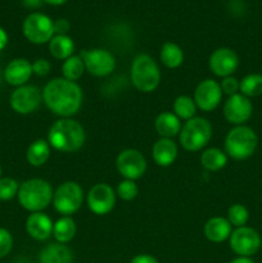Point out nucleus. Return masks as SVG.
<instances>
[{
  "label": "nucleus",
  "instance_id": "f257e3e1",
  "mask_svg": "<svg viewBox=\"0 0 262 263\" xmlns=\"http://www.w3.org/2000/svg\"><path fill=\"white\" fill-rule=\"evenodd\" d=\"M41 95L46 108L61 118H71L76 115L84 100L80 85L63 77L50 80L41 90Z\"/></svg>",
  "mask_w": 262,
  "mask_h": 263
},
{
  "label": "nucleus",
  "instance_id": "f03ea898",
  "mask_svg": "<svg viewBox=\"0 0 262 263\" xmlns=\"http://www.w3.org/2000/svg\"><path fill=\"white\" fill-rule=\"evenodd\" d=\"M48 143L61 153H76L86 141L84 126L73 118H59L48 131Z\"/></svg>",
  "mask_w": 262,
  "mask_h": 263
},
{
  "label": "nucleus",
  "instance_id": "7ed1b4c3",
  "mask_svg": "<svg viewBox=\"0 0 262 263\" xmlns=\"http://www.w3.org/2000/svg\"><path fill=\"white\" fill-rule=\"evenodd\" d=\"M54 190L44 179H30L20 184L18 202L23 210L28 212H43L53 200Z\"/></svg>",
  "mask_w": 262,
  "mask_h": 263
},
{
  "label": "nucleus",
  "instance_id": "20e7f679",
  "mask_svg": "<svg viewBox=\"0 0 262 263\" xmlns=\"http://www.w3.org/2000/svg\"><path fill=\"white\" fill-rule=\"evenodd\" d=\"M130 77L134 87L140 92H152L161 84V69L149 54H138L130 67Z\"/></svg>",
  "mask_w": 262,
  "mask_h": 263
},
{
  "label": "nucleus",
  "instance_id": "39448f33",
  "mask_svg": "<svg viewBox=\"0 0 262 263\" xmlns=\"http://www.w3.org/2000/svg\"><path fill=\"white\" fill-rule=\"evenodd\" d=\"M258 145V138L251 127L246 125L234 126L225 138V153L235 161H244L253 156Z\"/></svg>",
  "mask_w": 262,
  "mask_h": 263
},
{
  "label": "nucleus",
  "instance_id": "423d86ee",
  "mask_svg": "<svg viewBox=\"0 0 262 263\" xmlns=\"http://www.w3.org/2000/svg\"><path fill=\"white\" fill-rule=\"evenodd\" d=\"M213 128L204 117H193L184 123L179 134L180 145L186 152H199L211 141Z\"/></svg>",
  "mask_w": 262,
  "mask_h": 263
},
{
  "label": "nucleus",
  "instance_id": "0eeeda50",
  "mask_svg": "<svg viewBox=\"0 0 262 263\" xmlns=\"http://www.w3.org/2000/svg\"><path fill=\"white\" fill-rule=\"evenodd\" d=\"M84 199L81 185L76 181H66L54 190L51 203L59 215L71 216L81 208Z\"/></svg>",
  "mask_w": 262,
  "mask_h": 263
},
{
  "label": "nucleus",
  "instance_id": "6e6552de",
  "mask_svg": "<svg viewBox=\"0 0 262 263\" xmlns=\"http://www.w3.org/2000/svg\"><path fill=\"white\" fill-rule=\"evenodd\" d=\"M22 31L30 43L43 45L49 43L54 36V22L44 13H31L23 21Z\"/></svg>",
  "mask_w": 262,
  "mask_h": 263
},
{
  "label": "nucleus",
  "instance_id": "1a4fd4ad",
  "mask_svg": "<svg viewBox=\"0 0 262 263\" xmlns=\"http://www.w3.org/2000/svg\"><path fill=\"white\" fill-rule=\"evenodd\" d=\"M85 64V69L95 77H107L116 69V58L109 50L94 48L80 53Z\"/></svg>",
  "mask_w": 262,
  "mask_h": 263
},
{
  "label": "nucleus",
  "instance_id": "9d476101",
  "mask_svg": "<svg viewBox=\"0 0 262 263\" xmlns=\"http://www.w3.org/2000/svg\"><path fill=\"white\" fill-rule=\"evenodd\" d=\"M116 167L121 176L125 180H133L144 176L146 171V159L138 149L128 148L120 152L116 159Z\"/></svg>",
  "mask_w": 262,
  "mask_h": 263
},
{
  "label": "nucleus",
  "instance_id": "9b49d317",
  "mask_svg": "<svg viewBox=\"0 0 262 263\" xmlns=\"http://www.w3.org/2000/svg\"><path fill=\"white\" fill-rule=\"evenodd\" d=\"M231 251L239 257H251L256 254L261 248V236L254 229L243 226L233 230L229 238Z\"/></svg>",
  "mask_w": 262,
  "mask_h": 263
},
{
  "label": "nucleus",
  "instance_id": "f8f14e48",
  "mask_svg": "<svg viewBox=\"0 0 262 263\" xmlns=\"http://www.w3.org/2000/svg\"><path fill=\"white\" fill-rule=\"evenodd\" d=\"M43 102L41 91L35 85H23L15 87L10 94L9 104L12 109L18 115H31L40 107Z\"/></svg>",
  "mask_w": 262,
  "mask_h": 263
},
{
  "label": "nucleus",
  "instance_id": "ddd939ff",
  "mask_svg": "<svg viewBox=\"0 0 262 263\" xmlns=\"http://www.w3.org/2000/svg\"><path fill=\"white\" fill-rule=\"evenodd\" d=\"M117 194L110 185L105 182L95 184L86 195L89 210L97 216H105L115 208Z\"/></svg>",
  "mask_w": 262,
  "mask_h": 263
},
{
  "label": "nucleus",
  "instance_id": "4468645a",
  "mask_svg": "<svg viewBox=\"0 0 262 263\" xmlns=\"http://www.w3.org/2000/svg\"><path fill=\"white\" fill-rule=\"evenodd\" d=\"M222 90L220 82L213 79L200 81L194 90V102L198 109L203 112H212L220 105L222 100Z\"/></svg>",
  "mask_w": 262,
  "mask_h": 263
},
{
  "label": "nucleus",
  "instance_id": "2eb2a0df",
  "mask_svg": "<svg viewBox=\"0 0 262 263\" xmlns=\"http://www.w3.org/2000/svg\"><path fill=\"white\" fill-rule=\"evenodd\" d=\"M253 105L249 98L238 92L226 99L223 104V117L229 123L234 126L244 125L251 118Z\"/></svg>",
  "mask_w": 262,
  "mask_h": 263
},
{
  "label": "nucleus",
  "instance_id": "dca6fc26",
  "mask_svg": "<svg viewBox=\"0 0 262 263\" xmlns=\"http://www.w3.org/2000/svg\"><path fill=\"white\" fill-rule=\"evenodd\" d=\"M210 71L217 77L233 76L239 67V57L235 50L230 48H218L212 51L208 59Z\"/></svg>",
  "mask_w": 262,
  "mask_h": 263
},
{
  "label": "nucleus",
  "instance_id": "f3484780",
  "mask_svg": "<svg viewBox=\"0 0 262 263\" xmlns=\"http://www.w3.org/2000/svg\"><path fill=\"white\" fill-rule=\"evenodd\" d=\"M54 222L46 213L33 212L26 218V231L32 239L45 241L53 235Z\"/></svg>",
  "mask_w": 262,
  "mask_h": 263
},
{
  "label": "nucleus",
  "instance_id": "a211bd4d",
  "mask_svg": "<svg viewBox=\"0 0 262 263\" xmlns=\"http://www.w3.org/2000/svg\"><path fill=\"white\" fill-rule=\"evenodd\" d=\"M32 72V63L26 58H15L7 64L4 69V80L15 87L23 86L28 82Z\"/></svg>",
  "mask_w": 262,
  "mask_h": 263
},
{
  "label": "nucleus",
  "instance_id": "6ab92c4d",
  "mask_svg": "<svg viewBox=\"0 0 262 263\" xmlns=\"http://www.w3.org/2000/svg\"><path fill=\"white\" fill-rule=\"evenodd\" d=\"M179 148L172 139L159 138L152 148V156L154 162L159 167H169L176 161Z\"/></svg>",
  "mask_w": 262,
  "mask_h": 263
},
{
  "label": "nucleus",
  "instance_id": "aec40b11",
  "mask_svg": "<svg viewBox=\"0 0 262 263\" xmlns=\"http://www.w3.org/2000/svg\"><path fill=\"white\" fill-rule=\"evenodd\" d=\"M204 236L212 243H223L230 238L233 233V226L228 221V218L221 217V216H215L211 217L203 228Z\"/></svg>",
  "mask_w": 262,
  "mask_h": 263
},
{
  "label": "nucleus",
  "instance_id": "412c9836",
  "mask_svg": "<svg viewBox=\"0 0 262 263\" xmlns=\"http://www.w3.org/2000/svg\"><path fill=\"white\" fill-rule=\"evenodd\" d=\"M39 262L40 263H72L73 262V254L72 251L61 243H50L41 249L39 254Z\"/></svg>",
  "mask_w": 262,
  "mask_h": 263
},
{
  "label": "nucleus",
  "instance_id": "4be33fe9",
  "mask_svg": "<svg viewBox=\"0 0 262 263\" xmlns=\"http://www.w3.org/2000/svg\"><path fill=\"white\" fill-rule=\"evenodd\" d=\"M154 127L161 138L172 139L181 131V120L174 112H162L154 121Z\"/></svg>",
  "mask_w": 262,
  "mask_h": 263
},
{
  "label": "nucleus",
  "instance_id": "5701e85b",
  "mask_svg": "<svg viewBox=\"0 0 262 263\" xmlns=\"http://www.w3.org/2000/svg\"><path fill=\"white\" fill-rule=\"evenodd\" d=\"M51 154V146L49 145L48 140L38 139L28 145L26 152V159L28 163L33 167H41L49 161Z\"/></svg>",
  "mask_w": 262,
  "mask_h": 263
},
{
  "label": "nucleus",
  "instance_id": "b1692460",
  "mask_svg": "<svg viewBox=\"0 0 262 263\" xmlns=\"http://www.w3.org/2000/svg\"><path fill=\"white\" fill-rule=\"evenodd\" d=\"M49 51L53 58L58 61H66L73 55L74 43L68 35H54L49 41Z\"/></svg>",
  "mask_w": 262,
  "mask_h": 263
},
{
  "label": "nucleus",
  "instance_id": "393cba45",
  "mask_svg": "<svg viewBox=\"0 0 262 263\" xmlns=\"http://www.w3.org/2000/svg\"><path fill=\"white\" fill-rule=\"evenodd\" d=\"M77 233V226L71 216H62L54 222L53 236L57 243L67 244L74 238Z\"/></svg>",
  "mask_w": 262,
  "mask_h": 263
},
{
  "label": "nucleus",
  "instance_id": "a878e982",
  "mask_svg": "<svg viewBox=\"0 0 262 263\" xmlns=\"http://www.w3.org/2000/svg\"><path fill=\"white\" fill-rule=\"evenodd\" d=\"M228 163V156L225 151L220 148H208L200 154V164L208 172H217Z\"/></svg>",
  "mask_w": 262,
  "mask_h": 263
},
{
  "label": "nucleus",
  "instance_id": "bb28decb",
  "mask_svg": "<svg viewBox=\"0 0 262 263\" xmlns=\"http://www.w3.org/2000/svg\"><path fill=\"white\" fill-rule=\"evenodd\" d=\"M159 59L162 64L170 69L179 68L184 62V51L177 44L167 41L162 45L161 53H159Z\"/></svg>",
  "mask_w": 262,
  "mask_h": 263
},
{
  "label": "nucleus",
  "instance_id": "cd10ccee",
  "mask_svg": "<svg viewBox=\"0 0 262 263\" xmlns=\"http://www.w3.org/2000/svg\"><path fill=\"white\" fill-rule=\"evenodd\" d=\"M86 69H85L84 61H82V58L80 55L69 57L66 61H63V64H62V74H63V79L69 80V81L76 82L77 80L81 79Z\"/></svg>",
  "mask_w": 262,
  "mask_h": 263
},
{
  "label": "nucleus",
  "instance_id": "c85d7f7f",
  "mask_svg": "<svg viewBox=\"0 0 262 263\" xmlns=\"http://www.w3.org/2000/svg\"><path fill=\"white\" fill-rule=\"evenodd\" d=\"M197 105H195L194 99L189 95H180L175 99L174 105H172V110L175 115L180 118V120L189 121L190 118L195 117L197 113Z\"/></svg>",
  "mask_w": 262,
  "mask_h": 263
},
{
  "label": "nucleus",
  "instance_id": "c756f323",
  "mask_svg": "<svg viewBox=\"0 0 262 263\" xmlns=\"http://www.w3.org/2000/svg\"><path fill=\"white\" fill-rule=\"evenodd\" d=\"M239 91L247 98L258 97L262 94V74L249 73L240 80Z\"/></svg>",
  "mask_w": 262,
  "mask_h": 263
},
{
  "label": "nucleus",
  "instance_id": "7c9ffc66",
  "mask_svg": "<svg viewBox=\"0 0 262 263\" xmlns=\"http://www.w3.org/2000/svg\"><path fill=\"white\" fill-rule=\"evenodd\" d=\"M249 220V212L246 205L240 203L231 204L228 210V221L233 228H243Z\"/></svg>",
  "mask_w": 262,
  "mask_h": 263
},
{
  "label": "nucleus",
  "instance_id": "2f4dec72",
  "mask_svg": "<svg viewBox=\"0 0 262 263\" xmlns=\"http://www.w3.org/2000/svg\"><path fill=\"white\" fill-rule=\"evenodd\" d=\"M116 194L120 199L125 200V202H130L134 200L139 194V186L135 181L133 180H125L123 179L120 184L117 185L116 189Z\"/></svg>",
  "mask_w": 262,
  "mask_h": 263
},
{
  "label": "nucleus",
  "instance_id": "473e14b6",
  "mask_svg": "<svg viewBox=\"0 0 262 263\" xmlns=\"http://www.w3.org/2000/svg\"><path fill=\"white\" fill-rule=\"evenodd\" d=\"M20 184L12 177H0V200L8 202L17 197Z\"/></svg>",
  "mask_w": 262,
  "mask_h": 263
},
{
  "label": "nucleus",
  "instance_id": "72a5a7b5",
  "mask_svg": "<svg viewBox=\"0 0 262 263\" xmlns=\"http://www.w3.org/2000/svg\"><path fill=\"white\" fill-rule=\"evenodd\" d=\"M13 248V236L9 230L4 228H0V258H4L5 256L10 253Z\"/></svg>",
  "mask_w": 262,
  "mask_h": 263
},
{
  "label": "nucleus",
  "instance_id": "f704fd0d",
  "mask_svg": "<svg viewBox=\"0 0 262 263\" xmlns=\"http://www.w3.org/2000/svg\"><path fill=\"white\" fill-rule=\"evenodd\" d=\"M239 84H240V81L238 79H235L234 76H228L223 77L222 81L220 82V86L223 94L231 97V95H235L239 92Z\"/></svg>",
  "mask_w": 262,
  "mask_h": 263
},
{
  "label": "nucleus",
  "instance_id": "c9c22d12",
  "mask_svg": "<svg viewBox=\"0 0 262 263\" xmlns=\"http://www.w3.org/2000/svg\"><path fill=\"white\" fill-rule=\"evenodd\" d=\"M51 64L48 59L45 58H38L32 63V72L33 74L39 77H45L50 73Z\"/></svg>",
  "mask_w": 262,
  "mask_h": 263
},
{
  "label": "nucleus",
  "instance_id": "e433bc0d",
  "mask_svg": "<svg viewBox=\"0 0 262 263\" xmlns=\"http://www.w3.org/2000/svg\"><path fill=\"white\" fill-rule=\"evenodd\" d=\"M69 22L64 18L55 21L54 22V35H67V32L69 31Z\"/></svg>",
  "mask_w": 262,
  "mask_h": 263
},
{
  "label": "nucleus",
  "instance_id": "4c0bfd02",
  "mask_svg": "<svg viewBox=\"0 0 262 263\" xmlns=\"http://www.w3.org/2000/svg\"><path fill=\"white\" fill-rule=\"evenodd\" d=\"M130 263H159V261L151 254H138L131 259Z\"/></svg>",
  "mask_w": 262,
  "mask_h": 263
},
{
  "label": "nucleus",
  "instance_id": "58836bf2",
  "mask_svg": "<svg viewBox=\"0 0 262 263\" xmlns=\"http://www.w3.org/2000/svg\"><path fill=\"white\" fill-rule=\"evenodd\" d=\"M26 8H39L43 5L44 0H22Z\"/></svg>",
  "mask_w": 262,
  "mask_h": 263
},
{
  "label": "nucleus",
  "instance_id": "ea45409f",
  "mask_svg": "<svg viewBox=\"0 0 262 263\" xmlns=\"http://www.w3.org/2000/svg\"><path fill=\"white\" fill-rule=\"evenodd\" d=\"M8 44V33L5 32L4 28L0 27V50H3V49L7 46Z\"/></svg>",
  "mask_w": 262,
  "mask_h": 263
},
{
  "label": "nucleus",
  "instance_id": "a19ab883",
  "mask_svg": "<svg viewBox=\"0 0 262 263\" xmlns=\"http://www.w3.org/2000/svg\"><path fill=\"white\" fill-rule=\"evenodd\" d=\"M229 263H254V261L251 259V257H236Z\"/></svg>",
  "mask_w": 262,
  "mask_h": 263
},
{
  "label": "nucleus",
  "instance_id": "79ce46f5",
  "mask_svg": "<svg viewBox=\"0 0 262 263\" xmlns=\"http://www.w3.org/2000/svg\"><path fill=\"white\" fill-rule=\"evenodd\" d=\"M44 2L48 3V4L50 5H62L66 2H68V0H44Z\"/></svg>",
  "mask_w": 262,
  "mask_h": 263
},
{
  "label": "nucleus",
  "instance_id": "37998d69",
  "mask_svg": "<svg viewBox=\"0 0 262 263\" xmlns=\"http://www.w3.org/2000/svg\"><path fill=\"white\" fill-rule=\"evenodd\" d=\"M2 174H3V170H2V166H0V177H2Z\"/></svg>",
  "mask_w": 262,
  "mask_h": 263
}]
</instances>
